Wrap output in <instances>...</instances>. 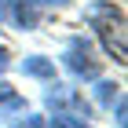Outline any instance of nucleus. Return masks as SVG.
<instances>
[{
	"label": "nucleus",
	"mask_w": 128,
	"mask_h": 128,
	"mask_svg": "<svg viewBox=\"0 0 128 128\" xmlns=\"http://www.w3.org/2000/svg\"><path fill=\"white\" fill-rule=\"evenodd\" d=\"M84 18H88V22H92V30L99 33V40H102V48H106V55H110V59L128 62V44H124V15H121L114 4L99 0V4H92V8L84 11Z\"/></svg>",
	"instance_id": "1"
},
{
	"label": "nucleus",
	"mask_w": 128,
	"mask_h": 128,
	"mask_svg": "<svg viewBox=\"0 0 128 128\" xmlns=\"http://www.w3.org/2000/svg\"><path fill=\"white\" fill-rule=\"evenodd\" d=\"M62 62H66V70L73 73V77H84V80H95V77H99V62L92 59L88 40H80V37L70 40V48H66V55H62Z\"/></svg>",
	"instance_id": "2"
},
{
	"label": "nucleus",
	"mask_w": 128,
	"mask_h": 128,
	"mask_svg": "<svg viewBox=\"0 0 128 128\" xmlns=\"http://www.w3.org/2000/svg\"><path fill=\"white\" fill-rule=\"evenodd\" d=\"M22 73L37 80H55V62L44 55H30V59H22Z\"/></svg>",
	"instance_id": "3"
},
{
	"label": "nucleus",
	"mask_w": 128,
	"mask_h": 128,
	"mask_svg": "<svg viewBox=\"0 0 128 128\" xmlns=\"http://www.w3.org/2000/svg\"><path fill=\"white\" fill-rule=\"evenodd\" d=\"M22 110H26V99L11 88V84L0 80V117H8V114H22Z\"/></svg>",
	"instance_id": "4"
},
{
	"label": "nucleus",
	"mask_w": 128,
	"mask_h": 128,
	"mask_svg": "<svg viewBox=\"0 0 128 128\" xmlns=\"http://www.w3.org/2000/svg\"><path fill=\"white\" fill-rule=\"evenodd\" d=\"M95 95H99V102H102V106H110V102H114V95H117V84L99 80V84H95Z\"/></svg>",
	"instance_id": "5"
},
{
	"label": "nucleus",
	"mask_w": 128,
	"mask_h": 128,
	"mask_svg": "<svg viewBox=\"0 0 128 128\" xmlns=\"http://www.w3.org/2000/svg\"><path fill=\"white\" fill-rule=\"evenodd\" d=\"M30 4H37V8H66L70 0H30Z\"/></svg>",
	"instance_id": "6"
},
{
	"label": "nucleus",
	"mask_w": 128,
	"mask_h": 128,
	"mask_svg": "<svg viewBox=\"0 0 128 128\" xmlns=\"http://www.w3.org/2000/svg\"><path fill=\"white\" fill-rule=\"evenodd\" d=\"M11 4H15V0H0V22L11 15Z\"/></svg>",
	"instance_id": "7"
},
{
	"label": "nucleus",
	"mask_w": 128,
	"mask_h": 128,
	"mask_svg": "<svg viewBox=\"0 0 128 128\" xmlns=\"http://www.w3.org/2000/svg\"><path fill=\"white\" fill-rule=\"evenodd\" d=\"M11 66V55H8V48H0V73Z\"/></svg>",
	"instance_id": "8"
}]
</instances>
